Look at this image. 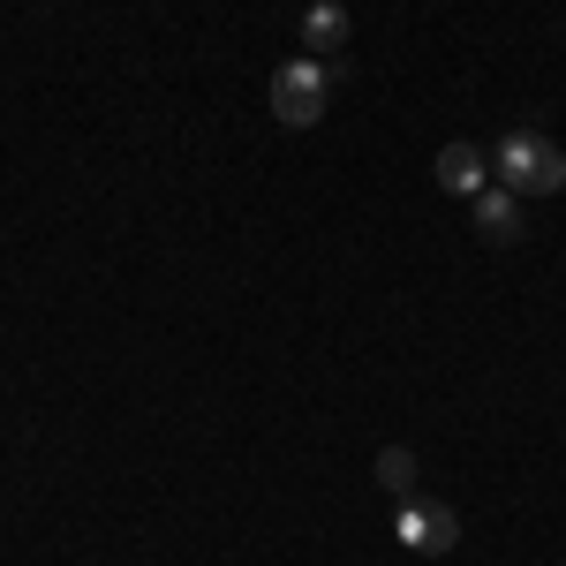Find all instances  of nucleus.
Returning a JSON list of instances; mask_svg holds the SVG:
<instances>
[{"mask_svg":"<svg viewBox=\"0 0 566 566\" xmlns=\"http://www.w3.org/2000/svg\"><path fill=\"white\" fill-rule=\"evenodd\" d=\"M491 175L514 197H552V189H566V151L536 129H506L499 151H491Z\"/></svg>","mask_w":566,"mask_h":566,"instance_id":"obj_1","label":"nucleus"},{"mask_svg":"<svg viewBox=\"0 0 566 566\" xmlns=\"http://www.w3.org/2000/svg\"><path fill=\"white\" fill-rule=\"evenodd\" d=\"M325 98H333V69H325L317 53L272 69V114H280L287 129H317V122H325Z\"/></svg>","mask_w":566,"mask_h":566,"instance_id":"obj_2","label":"nucleus"},{"mask_svg":"<svg viewBox=\"0 0 566 566\" xmlns=\"http://www.w3.org/2000/svg\"><path fill=\"white\" fill-rule=\"evenodd\" d=\"M392 536L408 544V552H453V506H431V499H400V514H392Z\"/></svg>","mask_w":566,"mask_h":566,"instance_id":"obj_3","label":"nucleus"},{"mask_svg":"<svg viewBox=\"0 0 566 566\" xmlns=\"http://www.w3.org/2000/svg\"><path fill=\"white\" fill-rule=\"evenodd\" d=\"M483 175H491V159H483L476 144H446V151H438V189H446V197H476Z\"/></svg>","mask_w":566,"mask_h":566,"instance_id":"obj_4","label":"nucleus"},{"mask_svg":"<svg viewBox=\"0 0 566 566\" xmlns=\"http://www.w3.org/2000/svg\"><path fill=\"white\" fill-rule=\"evenodd\" d=\"M476 234L483 242H522V205H514V189H476Z\"/></svg>","mask_w":566,"mask_h":566,"instance_id":"obj_5","label":"nucleus"},{"mask_svg":"<svg viewBox=\"0 0 566 566\" xmlns=\"http://www.w3.org/2000/svg\"><path fill=\"white\" fill-rule=\"evenodd\" d=\"M303 45H317V61H325L333 45H348V8H340V0H310L303 8Z\"/></svg>","mask_w":566,"mask_h":566,"instance_id":"obj_6","label":"nucleus"},{"mask_svg":"<svg viewBox=\"0 0 566 566\" xmlns=\"http://www.w3.org/2000/svg\"><path fill=\"white\" fill-rule=\"evenodd\" d=\"M378 483H386L392 499H416V453L408 446H386L378 453Z\"/></svg>","mask_w":566,"mask_h":566,"instance_id":"obj_7","label":"nucleus"}]
</instances>
